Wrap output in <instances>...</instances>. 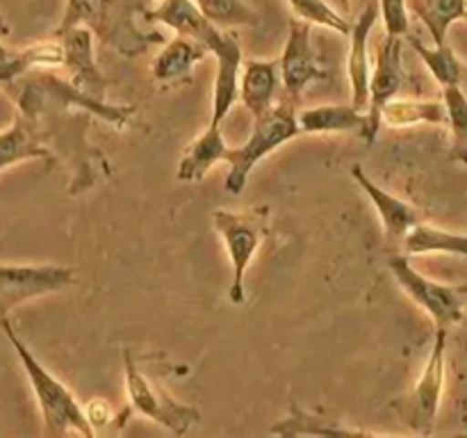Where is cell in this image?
<instances>
[{
	"instance_id": "obj_3",
	"label": "cell",
	"mask_w": 467,
	"mask_h": 438,
	"mask_svg": "<svg viewBox=\"0 0 467 438\" xmlns=\"http://www.w3.org/2000/svg\"><path fill=\"white\" fill-rule=\"evenodd\" d=\"M144 12L146 5L141 0H67L55 35L73 26H85L100 44L132 59L164 41L160 32L141 30L137 16H144Z\"/></svg>"
},
{
	"instance_id": "obj_19",
	"label": "cell",
	"mask_w": 467,
	"mask_h": 438,
	"mask_svg": "<svg viewBox=\"0 0 467 438\" xmlns=\"http://www.w3.org/2000/svg\"><path fill=\"white\" fill-rule=\"evenodd\" d=\"M41 158L46 162H55V153L46 146L44 137L32 121L16 114L12 126L0 132V172L21 160Z\"/></svg>"
},
{
	"instance_id": "obj_7",
	"label": "cell",
	"mask_w": 467,
	"mask_h": 438,
	"mask_svg": "<svg viewBox=\"0 0 467 438\" xmlns=\"http://www.w3.org/2000/svg\"><path fill=\"white\" fill-rule=\"evenodd\" d=\"M123 365H126V391L132 409L150 418L153 422L162 424L176 436H185L192 427L201 420V413L190 404H182L176 397L169 395L160 383L146 377L132 356L130 349L123 351Z\"/></svg>"
},
{
	"instance_id": "obj_22",
	"label": "cell",
	"mask_w": 467,
	"mask_h": 438,
	"mask_svg": "<svg viewBox=\"0 0 467 438\" xmlns=\"http://www.w3.org/2000/svg\"><path fill=\"white\" fill-rule=\"evenodd\" d=\"M406 256L422 254H451L467 258V233H451L431 224H415L401 240Z\"/></svg>"
},
{
	"instance_id": "obj_18",
	"label": "cell",
	"mask_w": 467,
	"mask_h": 438,
	"mask_svg": "<svg viewBox=\"0 0 467 438\" xmlns=\"http://www.w3.org/2000/svg\"><path fill=\"white\" fill-rule=\"evenodd\" d=\"M226 140L222 135V123H210L182 153L176 178L181 182H199L208 176L214 164L223 162Z\"/></svg>"
},
{
	"instance_id": "obj_13",
	"label": "cell",
	"mask_w": 467,
	"mask_h": 438,
	"mask_svg": "<svg viewBox=\"0 0 467 438\" xmlns=\"http://www.w3.org/2000/svg\"><path fill=\"white\" fill-rule=\"evenodd\" d=\"M55 39H59V44H62V64L68 68V76H71L68 82L82 94L105 100V89H108L109 82L99 68V62H96L94 35L87 27L73 26L55 35Z\"/></svg>"
},
{
	"instance_id": "obj_6",
	"label": "cell",
	"mask_w": 467,
	"mask_h": 438,
	"mask_svg": "<svg viewBox=\"0 0 467 438\" xmlns=\"http://www.w3.org/2000/svg\"><path fill=\"white\" fill-rule=\"evenodd\" d=\"M213 224L222 235L223 246L228 251V258L233 265V281L228 287V299L233 304H244V276L254 260L255 251L263 245L269 226V208L267 205H255L244 213H233V210H214Z\"/></svg>"
},
{
	"instance_id": "obj_27",
	"label": "cell",
	"mask_w": 467,
	"mask_h": 438,
	"mask_svg": "<svg viewBox=\"0 0 467 438\" xmlns=\"http://www.w3.org/2000/svg\"><path fill=\"white\" fill-rule=\"evenodd\" d=\"M205 18L219 27H240V26H258L260 16L255 9H251L244 0H194Z\"/></svg>"
},
{
	"instance_id": "obj_35",
	"label": "cell",
	"mask_w": 467,
	"mask_h": 438,
	"mask_svg": "<svg viewBox=\"0 0 467 438\" xmlns=\"http://www.w3.org/2000/svg\"><path fill=\"white\" fill-rule=\"evenodd\" d=\"M465 7H467V0H465Z\"/></svg>"
},
{
	"instance_id": "obj_9",
	"label": "cell",
	"mask_w": 467,
	"mask_h": 438,
	"mask_svg": "<svg viewBox=\"0 0 467 438\" xmlns=\"http://www.w3.org/2000/svg\"><path fill=\"white\" fill-rule=\"evenodd\" d=\"M447 331L450 328H436L433 338V349L429 354L427 365L415 383L413 392L400 404V413L404 422L413 429L415 433L433 432L438 411H441L442 388H445V360H447Z\"/></svg>"
},
{
	"instance_id": "obj_23",
	"label": "cell",
	"mask_w": 467,
	"mask_h": 438,
	"mask_svg": "<svg viewBox=\"0 0 467 438\" xmlns=\"http://www.w3.org/2000/svg\"><path fill=\"white\" fill-rule=\"evenodd\" d=\"M406 7L431 32L433 46L447 44V32L461 18H467L465 0H406Z\"/></svg>"
},
{
	"instance_id": "obj_30",
	"label": "cell",
	"mask_w": 467,
	"mask_h": 438,
	"mask_svg": "<svg viewBox=\"0 0 467 438\" xmlns=\"http://www.w3.org/2000/svg\"><path fill=\"white\" fill-rule=\"evenodd\" d=\"M87 418H89L91 424H103V422H109L112 420V413H109V406L108 402H91L89 409H87Z\"/></svg>"
},
{
	"instance_id": "obj_5",
	"label": "cell",
	"mask_w": 467,
	"mask_h": 438,
	"mask_svg": "<svg viewBox=\"0 0 467 438\" xmlns=\"http://www.w3.org/2000/svg\"><path fill=\"white\" fill-rule=\"evenodd\" d=\"M301 132L299 121H296V103L285 99L276 100L269 110L254 117V130L249 140L237 149H226L223 162L228 164L226 192L228 194H242L249 181V173L255 164L269 153L283 146L285 141L295 140Z\"/></svg>"
},
{
	"instance_id": "obj_12",
	"label": "cell",
	"mask_w": 467,
	"mask_h": 438,
	"mask_svg": "<svg viewBox=\"0 0 467 438\" xmlns=\"http://www.w3.org/2000/svg\"><path fill=\"white\" fill-rule=\"evenodd\" d=\"M310 23L304 18H292L290 36L283 48L281 59H278V71H281V82L285 87V96L295 103H299L301 94L308 85L324 76L322 68L315 59L313 44H310Z\"/></svg>"
},
{
	"instance_id": "obj_32",
	"label": "cell",
	"mask_w": 467,
	"mask_h": 438,
	"mask_svg": "<svg viewBox=\"0 0 467 438\" xmlns=\"http://www.w3.org/2000/svg\"><path fill=\"white\" fill-rule=\"evenodd\" d=\"M9 57H12V50H7V48H5V46H0V64L7 62Z\"/></svg>"
},
{
	"instance_id": "obj_1",
	"label": "cell",
	"mask_w": 467,
	"mask_h": 438,
	"mask_svg": "<svg viewBox=\"0 0 467 438\" xmlns=\"http://www.w3.org/2000/svg\"><path fill=\"white\" fill-rule=\"evenodd\" d=\"M0 87L16 103V114L35 123L55 158L57 153H64L71 160L76 169L68 187L71 194L94 185L100 172H109L108 160L87 144V123L96 117L112 123L114 128H123L135 114V105H114L91 99L68 80L48 71L35 73V68Z\"/></svg>"
},
{
	"instance_id": "obj_16",
	"label": "cell",
	"mask_w": 467,
	"mask_h": 438,
	"mask_svg": "<svg viewBox=\"0 0 467 438\" xmlns=\"http://www.w3.org/2000/svg\"><path fill=\"white\" fill-rule=\"evenodd\" d=\"M278 85H281V71H278V59H251L240 71V99L249 108L254 117L263 114L272 108L278 99Z\"/></svg>"
},
{
	"instance_id": "obj_14",
	"label": "cell",
	"mask_w": 467,
	"mask_h": 438,
	"mask_svg": "<svg viewBox=\"0 0 467 438\" xmlns=\"http://www.w3.org/2000/svg\"><path fill=\"white\" fill-rule=\"evenodd\" d=\"M379 21V5L369 0L360 16L351 23L349 32V57H347V76H349L351 85V105L358 110H368L369 103V76H372V67H369V32L374 30Z\"/></svg>"
},
{
	"instance_id": "obj_25",
	"label": "cell",
	"mask_w": 467,
	"mask_h": 438,
	"mask_svg": "<svg viewBox=\"0 0 467 438\" xmlns=\"http://www.w3.org/2000/svg\"><path fill=\"white\" fill-rule=\"evenodd\" d=\"M410 46L418 50L420 59L427 64V68L431 71V76L441 82L442 87L450 85H461L467 89V67L456 57V53L451 50L450 44L442 46H424L422 41L410 36Z\"/></svg>"
},
{
	"instance_id": "obj_8",
	"label": "cell",
	"mask_w": 467,
	"mask_h": 438,
	"mask_svg": "<svg viewBox=\"0 0 467 438\" xmlns=\"http://www.w3.org/2000/svg\"><path fill=\"white\" fill-rule=\"evenodd\" d=\"M388 267L401 290L433 319L436 328H450L463 319L465 295L461 287L442 286L427 278L410 265L409 256H390Z\"/></svg>"
},
{
	"instance_id": "obj_11",
	"label": "cell",
	"mask_w": 467,
	"mask_h": 438,
	"mask_svg": "<svg viewBox=\"0 0 467 438\" xmlns=\"http://www.w3.org/2000/svg\"><path fill=\"white\" fill-rule=\"evenodd\" d=\"M404 82V64H401V36L386 35L383 44L379 46L377 64L369 76V103L368 114V135L365 141L374 144L381 128V110L390 99H395L397 91Z\"/></svg>"
},
{
	"instance_id": "obj_34",
	"label": "cell",
	"mask_w": 467,
	"mask_h": 438,
	"mask_svg": "<svg viewBox=\"0 0 467 438\" xmlns=\"http://www.w3.org/2000/svg\"><path fill=\"white\" fill-rule=\"evenodd\" d=\"M461 292H463V295H465V299H467V286L461 287Z\"/></svg>"
},
{
	"instance_id": "obj_20",
	"label": "cell",
	"mask_w": 467,
	"mask_h": 438,
	"mask_svg": "<svg viewBox=\"0 0 467 438\" xmlns=\"http://www.w3.org/2000/svg\"><path fill=\"white\" fill-rule=\"evenodd\" d=\"M301 132H356L365 140L368 135V114L354 105H317L296 112Z\"/></svg>"
},
{
	"instance_id": "obj_17",
	"label": "cell",
	"mask_w": 467,
	"mask_h": 438,
	"mask_svg": "<svg viewBox=\"0 0 467 438\" xmlns=\"http://www.w3.org/2000/svg\"><path fill=\"white\" fill-rule=\"evenodd\" d=\"M208 53L210 50L205 48L203 44L178 35L176 39L164 44V48L160 50L158 57L153 59V67H150L153 80L160 82V85L187 82L190 80L194 64L203 62Z\"/></svg>"
},
{
	"instance_id": "obj_10",
	"label": "cell",
	"mask_w": 467,
	"mask_h": 438,
	"mask_svg": "<svg viewBox=\"0 0 467 438\" xmlns=\"http://www.w3.org/2000/svg\"><path fill=\"white\" fill-rule=\"evenodd\" d=\"M73 283V269L59 265H0V319L16 306Z\"/></svg>"
},
{
	"instance_id": "obj_2",
	"label": "cell",
	"mask_w": 467,
	"mask_h": 438,
	"mask_svg": "<svg viewBox=\"0 0 467 438\" xmlns=\"http://www.w3.org/2000/svg\"><path fill=\"white\" fill-rule=\"evenodd\" d=\"M141 18L146 23H162L176 30V35L199 41L210 53H214L217 78H214L213 121L210 123H222L240 96L237 87H240L242 71V46L237 36L233 32H223L210 18H205L194 0H160L158 7H146Z\"/></svg>"
},
{
	"instance_id": "obj_28",
	"label": "cell",
	"mask_w": 467,
	"mask_h": 438,
	"mask_svg": "<svg viewBox=\"0 0 467 438\" xmlns=\"http://www.w3.org/2000/svg\"><path fill=\"white\" fill-rule=\"evenodd\" d=\"M296 18H304L310 26H324L340 35H349L351 23L347 21L345 14L333 9L327 0H287Z\"/></svg>"
},
{
	"instance_id": "obj_29",
	"label": "cell",
	"mask_w": 467,
	"mask_h": 438,
	"mask_svg": "<svg viewBox=\"0 0 467 438\" xmlns=\"http://www.w3.org/2000/svg\"><path fill=\"white\" fill-rule=\"evenodd\" d=\"M381 7L383 26H386V35L390 36H404L409 35V7L406 0H379Z\"/></svg>"
},
{
	"instance_id": "obj_15",
	"label": "cell",
	"mask_w": 467,
	"mask_h": 438,
	"mask_svg": "<svg viewBox=\"0 0 467 438\" xmlns=\"http://www.w3.org/2000/svg\"><path fill=\"white\" fill-rule=\"evenodd\" d=\"M351 176H354V181L358 182L360 190L369 196L372 205L377 208L383 224V231H386V237L390 242H401L406 233H409L415 224L422 222V217H420V213L413 205L397 199L395 194L386 192L383 187H379L360 164H354V167H351Z\"/></svg>"
},
{
	"instance_id": "obj_31",
	"label": "cell",
	"mask_w": 467,
	"mask_h": 438,
	"mask_svg": "<svg viewBox=\"0 0 467 438\" xmlns=\"http://www.w3.org/2000/svg\"><path fill=\"white\" fill-rule=\"evenodd\" d=\"M327 3L331 5L333 9H337V12H340V14H347V12H349V3H351V0H327Z\"/></svg>"
},
{
	"instance_id": "obj_24",
	"label": "cell",
	"mask_w": 467,
	"mask_h": 438,
	"mask_svg": "<svg viewBox=\"0 0 467 438\" xmlns=\"http://www.w3.org/2000/svg\"><path fill=\"white\" fill-rule=\"evenodd\" d=\"M381 123L390 128H409L415 123H447V110L442 100L390 99L381 110Z\"/></svg>"
},
{
	"instance_id": "obj_26",
	"label": "cell",
	"mask_w": 467,
	"mask_h": 438,
	"mask_svg": "<svg viewBox=\"0 0 467 438\" xmlns=\"http://www.w3.org/2000/svg\"><path fill=\"white\" fill-rule=\"evenodd\" d=\"M442 103L447 110V123L451 128V160L467 167V91L461 85L445 87Z\"/></svg>"
},
{
	"instance_id": "obj_33",
	"label": "cell",
	"mask_w": 467,
	"mask_h": 438,
	"mask_svg": "<svg viewBox=\"0 0 467 438\" xmlns=\"http://www.w3.org/2000/svg\"><path fill=\"white\" fill-rule=\"evenodd\" d=\"M9 35V27H7V23H5V18L0 16V36H7Z\"/></svg>"
},
{
	"instance_id": "obj_21",
	"label": "cell",
	"mask_w": 467,
	"mask_h": 438,
	"mask_svg": "<svg viewBox=\"0 0 467 438\" xmlns=\"http://www.w3.org/2000/svg\"><path fill=\"white\" fill-rule=\"evenodd\" d=\"M276 436H317V438H369L379 436L377 432L349 429L340 422L322 418L317 413H308L299 404H292L290 415L272 427Z\"/></svg>"
},
{
	"instance_id": "obj_4",
	"label": "cell",
	"mask_w": 467,
	"mask_h": 438,
	"mask_svg": "<svg viewBox=\"0 0 467 438\" xmlns=\"http://www.w3.org/2000/svg\"><path fill=\"white\" fill-rule=\"evenodd\" d=\"M0 328L7 336L14 351H16L18 360H21L23 370L27 374V381H30L32 391H35L36 404H39L41 418H44V436L62 438L68 432H76L80 436L89 438L96 436V429L89 422V418H87V411L78 404L73 392L36 360L30 347L14 333L9 318L0 319Z\"/></svg>"
}]
</instances>
